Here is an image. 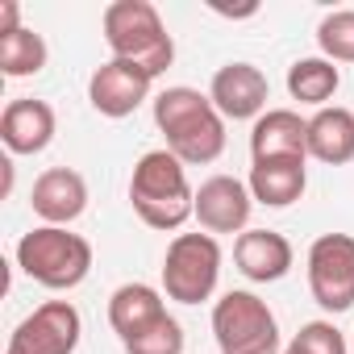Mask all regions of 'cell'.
Returning <instances> with one entry per match:
<instances>
[{
	"instance_id": "cell-1",
	"label": "cell",
	"mask_w": 354,
	"mask_h": 354,
	"mask_svg": "<svg viewBox=\"0 0 354 354\" xmlns=\"http://www.w3.org/2000/svg\"><path fill=\"white\" fill-rule=\"evenodd\" d=\"M154 125L167 138V150L184 167L217 162L225 150V117L213 109L209 92L196 88H162L154 96Z\"/></svg>"
},
{
	"instance_id": "cell-2",
	"label": "cell",
	"mask_w": 354,
	"mask_h": 354,
	"mask_svg": "<svg viewBox=\"0 0 354 354\" xmlns=\"http://www.w3.org/2000/svg\"><path fill=\"white\" fill-rule=\"evenodd\" d=\"M129 205L142 217V225L150 230H180L188 217H196V188L188 184L184 162L175 158L167 146L162 150H146L133 162L129 175Z\"/></svg>"
},
{
	"instance_id": "cell-3",
	"label": "cell",
	"mask_w": 354,
	"mask_h": 354,
	"mask_svg": "<svg viewBox=\"0 0 354 354\" xmlns=\"http://www.w3.org/2000/svg\"><path fill=\"white\" fill-rule=\"evenodd\" d=\"M100 30L113 59H125L154 80L175 63V42L150 0H113L100 17Z\"/></svg>"
},
{
	"instance_id": "cell-4",
	"label": "cell",
	"mask_w": 354,
	"mask_h": 354,
	"mask_svg": "<svg viewBox=\"0 0 354 354\" xmlns=\"http://www.w3.org/2000/svg\"><path fill=\"white\" fill-rule=\"evenodd\" d=\"M17 267L50 292H71L92 271V242L67 225H38L17 242Z\"/></svg>"
},
{
	"instance_id": "cell-5",
	"label": "cell",
	"mask_w": 354,
	"mask_h": 354,
	"mask_svg": "<svg viewBox=\"0 0 354 354\" xmlns=\"http://www.w3.org/2000/svg\"><path fill=\"white\" fill-rule=\"evenodd\" d=\"M213 337L221 354H283L271 304L242 288L225 292L213 304Z\"/></svg>"
},
{
	"instance_id": "cell-6",
	"label": "cell",
	"mask_w": 354,
	"mask_h": 354,
	"mask_svg": "<svg viewBox=\"0 0 354 354\" xmlns=\"http://www.w3.org/2000/svg\"><path fill=\"white\" fill-rule=\"evenodd\" d=\"M221 279V246L213 234H175L162 254V292L175 304H205Z\"/></svg>"
},
{
	"instance_id": "cell-7",
	"label": "cell",
	"mask_w": 354,
	"mask_h": 354,
	"mask_svg": "<svg viewBox=\"0 0 354 354\" xmlns=\"http://www.w3.org/2000/svg\"><path fill=\"white\" fill-rule=\"evenodd\" d=\"M308 292L325 313L354 308V238L350 234H321L308 246Z\"/></svg>"
},
{
	"instance_id": "cell-8",
	"label": "cell",
	"mask_w": 354,
	"mask_h": 354,
	"mask_svg": "<svg viewBox=\"0 0 354 354\" xmlns=\"http://www.w3.org/2000/svg\"><path fill=\"white\" fill-rule=\"evenodd\" d=\"M84 337V317L71 300L38 304L9 337L5 354H75Z\"/></svg>"
},
{
	"instance_id": "cell-9",
	"label": "cell",
	"mask_w": 354,
	"mask_h": 354,
	"mask_svg": "<svg viewBox=\"0 0 354 354\" xmlns=\"http://www.w3.org/2000/svg\"><path fill=\"white\" fill-rule=\"evenodd\" d=\"M254 213V196L234 175H209L196 188V221L205 234H246Z\"/></svg>"
},
{
	"instance_id": "cell-10",
	"label": "cell",
	"mask_w": 354,
	"mask_h": 354,
	"mask_svg": "<svg viewBox=\"0 0 354 354\" xmlns=\"http://www.w3.org/2000/svg\"><path fill=\"white\" fill-rule=\"evenodd\" d=\"M209 100L225 121H259L271 100V84L254 63H225L209 84Z\"/></svg>"
},
{
	"instance_id": "cell-11",
	"label": "cell",
	"mask_w": 354,
	"mask_h": 354,
	"mask_svg": "<svg viewBox=\"0 0 354 354\" xmlns=\"http://www.w3.org/2000/svg\"><path fill=\"white\" fill-rule=\"evenodd\" d=\"M150 88H154V75H146L142 67L125 63V59H109L92 71L88 80V100L100 117H129L142 100H150Z\"/></svg>"
},
{
	"instance_id": "cell-12",
	"label": "cell",
	"mask_w": 354,
	"mask_h": 354,
	"mask_svg": "<svg viewBox=\"0 0 354 354\" xmlns=\"http://www.w3.org/2000/svg\"><path fill=\"white\" fill-rule=\"evenodd\" d=\"M30 209L42 217V225H71L88 209V184L75 167H50L34 180Z\"/></svg>"
},
{
	"instance_id": "cell-13",
	"label": "cell",
	"mask_w": 354,
	"mask_h": 354,
	"mask_svg": "<svg viewBox=\"0 0 354 354\" xmlns=\"http://www.w3.org/2000/svg\"><path fill=\"white\" fill-rule=\"evenodd\" d=\"M55 129L59 117L38 96H17L0 113V142L9 146V154H42L55 142Z\"/></svg>"
},
{
	"instance_id": "cell-14",
	"label": "cell",
	"mask_w": 354,
	"mask_h": 354,
	"mask_svg": "<svg viewBox=\"0 0 354 354\" xmlns=\"http://www.w3.org/2000/svg\"><path fill=\"white\" fill-rule=\"evenodd\" d=\"M234 263H238V271H242L250 283H279V279L292 271L296 250H292V242H288L283 234H275V230H246V234H238V242H234Z\"/></svg>"
},
{
	"instance_id": "cell-15",
	"label": "cell",
	"mask_w": 354,
	"mask_h": 354,
	"mask_svg": "<svg viewBox=\"0 0 354 354\" xmlns=\"http://www.w3.org/2000/svg\"><path fill=\"white\" fill-rule=\"evenodd\" d=\"M250 158H308V121L296 109H267L250 129Z\"/></svg>"
},
{
	"instance_id": "cell-16",
	"label": "cell",
	"mask_w": 354,
	"mask_h": 354,
	"mask_svg": "<svg viewBox=\"0 0 354 354\" xmlns=\"http://www.w3.org/2000/svg\"><path fill=\"white\" fill-rule=\"evenodd\" d=\"M308 158H259L250 162V196L254 205H267V209H288L304 196L308 188Z\"/></svg>"
},
{
	"instance_id": "cell-17",
	"label": "cell",
	"mask_w": 354,
	"mask_h": 354,
	"mask_svg": "<svg viewBox=\"0 0 354 354\" xmlns=\"http://www.w3.org/2000/svg\"><path fill=\"white\" fill-rule=\"evenodd\" d=\"M158 317H167V304H162V292L150 283H121L109 296V325L121 337V346L142 329H150Z\"/></svg>"
},
{
	"instance_id": "cell-18",
	"label": "cell",
	"mask_w": 354,
	"mask_h": 354,
	"mask_svg": "<svg viewBox=\"0 0 354 354\" xmlns=\"http://www.w3.org/2000/svg\"><path fill=\"white\" fill-rule=\"evenodd\" d=\"M308 158L325 167H346L354 158V113L350 109L329 104L308 117Z\"/></svg>"
},
{
	"instance_id": "cell-19",
	"label": "cell",
	"mask_w": 354,
	"mask_h": 354,
	"mask_svg": "<svg viewBox=\"0 0 354 354\" xmlns=\"http://www.w3.org/2000/svg\"><path fill=\"white\" fill-rule=\"evenodd\" d=\"M337 88H342V71L325 55H308V59H296L288 67V96L300 100V104L329 109V100L337 96Z\"/></svg>"
},
{
	"instance_id": "cell-20",
	"label": "cell",
	"mask_w": 354,
	"mask_h": 354,
	"mask_svg": "<svg viewBox=\"0 0 354 354\" xmlns=\"http://www.w3.org/2000/svg\"><path fill=\"white\" fill-rule=\"evenodd\" d=\"M50 59V46L38 30L21 26L13 34L0 38V71H5L9 80H26V75H38Z\"/></svg>"
},
{
	"instance_id": "cell-21",
	"label": "cell",
	"mask_w": 354,
	"mask_h": 354,
	"mask_svg": "<svg viewBox=\"0 0 354 354\" xmlns=\"http://www.w3.org/2000/svg\"><path fill=\"white\" fill-rule=\"evenodd\" d=\"M317 46L329 63H354V9H333L317 26Z\"/></svg>"
},
{
	"instance_id": "cell-22",
	"label": "cell",
	"mask_w": 354,
	"mask_h": 354,
	"mask_svg": "<svg viewBox=\"0 0 354 354\" xmlns=\"http://www.w3.org/2000/svg\"><path fill=\"white\" fill-rule=\"evenodd\" d=\"M283 354H350V346L333 321H304L296 337L283 346Z\"/></svg>"
},
{
	"instance_id": "cell-23",
	"label": "cell",
	"mask_w": 354,
	"mask_h": 354,
	"mask_svg": "<svg viewBox=\"0 0 354 354\" xmlns=\"http://www.w3.org/2000/svg\"><path fill=\"white\" fill-rule=\"evenodd\" d=\"M125 354H184V325L167 313L150 329H142L138 337H129Z\"/></svg>"
},
{
	"instance_id": "cell-24",
	"label": "cell",
	"mask_w": 354,
	"mask_h": 354,
	"mask_svg": "<svg viewBox=\"0 0 354 354\" xmlns=\"http://www.w3.org/2000/svg\"><path fill=\"white\" fill-rule=\"evenodd\" d=\"M21 30V5L17 0H0V38Z\"/></svg>"
},
{
	"instance_id": "cell-25",
	"label": "cell",
	"mask_w": 354,
	"mask_h": 354,
	"mask_svg": "<svg viewBox=\"0 0 354 354\" xmlns=\"http://www.w3.org/2000/svg\"><path fill=\"white\" fill-rule=\"evenodd\" d=\"M0 167H5V196H9V192H13V162L5 158V162H0Z\"/></svg>"
},
{
	"instance_id": "cell-26",
	"label": "cell",
	"mask_w": 354,
	"mask_h": 354,
	"mask_svg": "<svg viewBox=\"0 0 354 354\" xmlns=\"http://www.w3.org/2000/svg\"><path fill=\"white\" fill-rule=\"evenodd\" d=\"M350 346H354V333H350Z\"/></svg>"
}]
</instances>
